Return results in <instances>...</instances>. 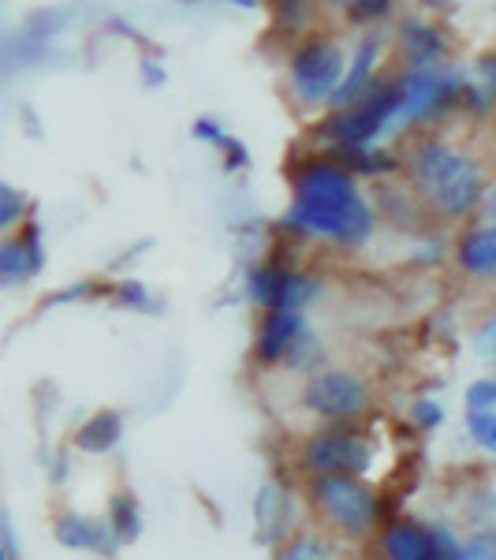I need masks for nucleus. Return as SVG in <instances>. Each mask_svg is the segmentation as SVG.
Returning a JSON list of instances; mask_svg holds the SVG:
<instances>
[{"label": "nucleus", "instance_id": "f257e3e1", "mask_svg": "<svg viewBox=\"0 0 496 560\" xmlns=\"http://www.w3.org/2000/svg\"><path fill=\"white\" fill-rule=\"evenodd\" d=\"M284 224L306 236L358 247L374 236V210L340 161L318 158L295 173V202L287 206Z\"/></svg>", "mask_w": 496, "mask_h": 560}, {"label": "nucleus", "instance_id": "f03ea898", "mask_svg": "<svg viewBox=\"0 0 496 560\" xmlns=\"http://www.w3.org/2000/svg\"><path fill=\"white\" fill-rule=\"evenodd\" d=\"M414 187L440 217H467L477 210L485 191V176L467 153L440 139H426L411 158Z\"/></svg>", "mask_w": 496, "mask_h": 560}, {"label": "nucleus", "instance_id": "7ed1b4c3", "mask_svg": "<svg viewBox=\"0 0 496 560\" xmlns=\"http://www.w3.org/2000/svg\"><path fill=\"white\" fill-rule=\"evenodd\" d=\"M400 113V79L374 86L355 105H344L332 120H324V135L332 147H369Z\"/></svg>", "mask_w": 496, "mask_h": 560}, {"label": "nucleus", "instance_id": "20e7f679", "mask_svg": "<svg viewBox=\"0 0 496 560\" xmlns=\"http://www.w3.org/2000/svg\"><path fill=\"white\" fill-rule=\"evenodd\" d=\"M314 501H318L321 516L336 530H344V535H366L377 523V493L366 482H358V478H318Z\"/></svg>", "mask_w": 496, "mask_h": 560}, {"label": "nucleus", "instance_id": "39448f33", "mask_svg": "<svg viewBox=\"0 0 496 560\" xmlns=\"http://www.w3.org/2000/svg\"><path fill=\"white\" fill-rule=\"evenodd\" d=\"M292 83L303 102H332L344 86V52L324 38L299 45L292 57Z\"/></svg>", "mask_w": 496, "mask_h": 560}, {"label": "nucleus", "instance_id": "423d86ee", "mask_svg": "<svg viewBox=\"0 0 496 560\" xmlns=\"http://www.w3.org/2000/svg\"><path fill=\"white\" fill-rule=\"evenodd\" d=\"M303 459L318 478H336V475L363 478L369 467H374V445H369L366 438H358V433L329 430V433H318V438L306 445Z\"/></svg>", "mask_w": 496, "mask_h": 560}, {"label": "nucleus", "instance_id": "0eeeda50", "mask_svg": "<svg viewBox=\"0 0 496 560\" xmlns=\"http://www.w3.org/2000/svg\"><path fill=\"white\" fill-rule=\"evenodd\" d=\"M303 404L321 419H355L369 408V388L347 370H324L306 382Z\"/></svg>", "mask_w": 496, "mask_h": 560}, {"label": "nucleus", "instance_id": "6e6552de", "mask_svg": "<svg viewBox=\"0 0 496 560\" xmlns=\"http://www.w3.org/2000/svg\"><path fill=\"white\" fill-rule=\"evenodd\" d=\"M463 79L459 75H437V71H418L411 68L400 79V113L395 124H411V120H426L437 108H445L452 97L463 94Z\"/></svg>", "mask_w": 496, "mask_h": 560}, {"label": "nucleus", "instance_id": "1a4fd4ad", "mask_svg": "<svg viewBox=\"0 0 496 560\" xmlns=\"http://www.w3.org/2000/svg\"><path fill=\"white\" fill-rule=\"evenodd\" d=\"M247 292H250V300L261 303L265 311H303V306L318 295V280L295 273V269L261 266L250 273Z\"/></svg>", "mask_w": 496, "mask_h": 560}, {"label": "nucleus", "instance_id": "9d476101", "mask_svg": "<svg viewBox=\"0 0 496 560\" xmlns=\"http://www.w3.org/2000/svg\"><path fill=\"white\" fill-rule=\"evenodd\" d=\"M306 332H310V325H306L303 311H269L258 329L255 355L261 363H287L306 340Z\"/></svg>", "mask_w": 496, "mask_h": 560}, {"label": "nucleus", "instance_id": "9b49d317", "mask_svg": "<svg viewBox=\"0 0 496 560\" xmlns=\"http://www.w3.org/2000/svg\"><path fill=\"white\" fill-rule=\"evenodd\" d=\"M52 535L64 549H90V553H113L120 541H116L113 527L102 520H86V516H60L52 523Z\"/></svg>", "mask_w": 496, "mask_h": 560}, {"label": "nucleus", "instance_id": "f8f14e48", "mask_svg": "<svg viewBox=\"0 0 496 560\" xmlns=\"http://www.w3.org/2000/svg\"><path fill=\"white\" fill-rule=\"evenodd\" d=\"M42 236L38 229H26L20 240H8L4 247H0V280L4 284H20V280L42 273Z\"/></svg>", "mask_w": 496, "mask_h": 560}, {"label": "nucleus", "instance_id": "ddd939ff", "mask_svg": "<svg viewBox=\"0 0 496 560\" xmlns=\"http://www.w3.org/2000/svg\"><path fill=\"white\" fill-rule=\"evenodd\" d=\"M400 49H403V57H408L411 68L429 71L448 52V42H445V34H440L433 23L408 20V23L400 26Z\"/></svg>", "mask_w": 496, "mask_h": 560}, {"label": "nucleus", "instance_id": "4468645a", "mask_svg": "<svg viewBox=\"0 0 496 560\" xmlns=\"http://www.w3.org/2000/svg\"><path fill=\"white\" fill-rule=\"evenodd\" d=\"M456 261L471 277H496V224L467 232V236L459 240Z\"/></svg>", "mask_w": 496, "mask_h": 560}, {"label": "nucleus", "instance_id": "2eb2a0df", "mask_svg": "<svg viewBox=\"0 0 496 560\" xmlns=\"http://www.w3.org/2000/svg\"><path fill=\"white\" fill-rule=\"evenodd\" d=\"M385 553L389 560H429L433 553V527L422 523H395L385 535Z\"/></svg>", "mask_w": 496, "mask_h": 560}, {"label": "nucleus", "instance_id": "dca6fc26", "mask_svg": "<svg viewBox=\"0 0 496 560\" xmlns=\"http://www.w3.org/2000/svg\"><path fill=\"white\" fill-rule=\"evenodd\" d=\"M120 438H123V419H120V411H97L94 419L83 422V430H79V448L90 456H105V453H113L116 445H120Z\"/></svg>", "mask_w": 496, "mask_h": 560}, {"label": "nucleus", "instance_id": "f3484780", "mask_svg": "<svg viewBox=\"0 0 496 560\" xmlns=\"http://www.w3.org/2000/svg\"><path fill=\"white\" fill-rule=\"evenodd\" d=\"M377 57H381V45H377V38H366L363 45H358L355 65H351V71L344 75V86L336 90V97H332V102H336V105H355L358 97L369 94V75H374Z\"/></svg>", "mask_w": 496, "mask_h": 560}, {"label": "nucleus", "instance_id": "a211bd4d", "mask_svg": "<svg viewBox=\"0 0 496 560\" xmlns=\"http://www.w3.org/2000/svg\"><path fill=\"white\" fill-rule=\"evenodd\" d=\"M255 520L261 538H281L284 535V523H287V497L276 490L273 482L261 486L258 501H255Z\"/></svg>", "mask_w": 496, "mask_h": 560}, {"label": "nucleus", "instance_id": "6ab92c4d", "mask_svg": "<svg viewBox=\"0 0 496 560\" xmlns=\"http://www.w3.org/2000/svg\"><path fill=\"white\" fill-rule=\"evenodd\" d=\"M108 527L120 546H128L142 535V512H139V501L131 493H116L113 497V509H108Z\"/></svg>", "mask_w": 496, "mask_h": 560}, {"label": "nucleus", "instance_id": "aec40b11", "mask_svg": "<svg viewBox=\"0 0 496 560\" xmlns=\"http://www.w3.org/2000/svg\"><path fill=\"white\" fill-rule=\"evenodd\" d=\"M336 158H340V165H344L347 173L355 168V173H363V176H385V173H392V168H395L392 153L369 150V147H336Z\"/></svg>", "mask_w": 496, "mask_h": 560}, {"label": "nucleus", "instance_id": "412c9836", "mask_svg": "<svg viewBox=\"0 0 496 560\" xmlns=\"http://www.w3.org/2000/svg\"><path fill=\"white\" fill-rule=\"evenodd\" d=\"M467 433L485 453H496V411H467Z\"/></svg>", "mask_w": 496, "mask_h": 560}, {"label": "nucleus", "instance_id": "4be33fe9", "mask_svg": "<svg viewBox=\"0 0 496 560\" xmlns=\"http://www.w3.org/2000/svg\"><path fill=\"white\" fill-rule=\"evenodd\" d=\"M273 15L284 31H303L310 23V0H273Z\"/></svg>", "mask_w": 496, "mask_h": 560}, {"label": "nucleus", "instance_id": "5701e85b", "mask_svg": "<svg viewBox=\"0 0 496 560\" xmlns=\"http://www.w3.org/2000/svg\"><path fill=\"white\" fill-rule=\"evenodd\" d=\"M281 560H329V541L318 535H299L281 553Z\"/></svg>", "mask_w": 496, "mask_h": 560}, {"label": "nucleus", "instance_id": "b1692460", "mask_svg": "<svg viewBox=\"0 0 496 560\" xmlns=\"http://www.w3.org/2000/svg\"><path fill=\"white\" fill-rule=\"evenodd\" d=\"M463 560H496V527L474 530L463 541Z\"/></svg>", "mask_w": 496, "mask_h": 560}, {"label": "nucleus", "instance_id": "393cba45", "mask_svg": "<svg viewBox=\"0 0 496 560\" xmlns=\"http://www.w3.org/2000/svg\"><path fill=\"white\" fill-rule=\"evenodd\" d=\"M496 408V377H482L467 388V411H493Z\"/></svg>", "mask_w": 496, "mask_h": 560}, {"label": "nucleus", "instance_id": "a878e982", "mask_svg": "<svg viewBox=\"0 0 496 560\" xmlns=\"http://www.w3.org/2000/svg\"><path fill=\"white\" fill-rule=\"evenodd\" d=\"M20 213H23V195L15 191V187H0V229H12L15 221H20Z\"/></svg>", "mask_w": 496, "mask_h": 560}, {"label": "nucleus", "instance_id": "bb28decb", "mask_svg": "<svg viewBox=\"0 0 496 560\" xmlns=\"http://www.w3.org/2000/svg\"><path fill=\"white\" fill-rule=\"evenodd\" d=\"M116 292H120V303H123V306H134V311H150V306H153L150 292H146L142 284H134V280H128V284H120Z\"/></svg>", "mask_w": 496, "mask_h": 560}, {"label": "nucleus", "instance_id": "cd10ccee", "mask_svg": "<svg viewBox=\"0 0 496 560\" xmlns=\"http://www.w3.org/2000/svg\"><path fill=\"white\" fill-rule=\"evenodd\" d=\"M440 419H445V411H440V404H433V400H418V404H414V422H418L422 430L440 427Z\"/></svg>", "mask_w": 496, "mask_h": 560}, {"label": "nucleus", "instance_id": "c85d7f7f", "mask_svg": "<svg viewBox=\"0 0 496 560\" xmlns=\"http://www.w3.org/2000/svg\"><path fill=\"white\" fill-rule=\"evenodd\" d=\"M392 0H358L355 8H351V20L355 23H366V20H377V15L389 12Z\"/></svg>", "mask_w": 496, "mask_h": 560}, {"label": "nucleus", "instance_id": "c756f323", "mask_svg": "<svg viewBox=\"0 0 496 560\" xmlns=\"http://www.w3.org/2000/svg\"><path fill=\"white\" fill-rule=\"evenodd\" d=\"M0 541H4V560H20V538H15L12 527V512L0 516Z\"/></svg>", "mask_w": 496, "mask_h": 560}, {"label": "nucleus", "instance_id": "7c9ffc66", "mask_svg": "<svg viewBox=\"0 0 496 560\" xmlns=\"http://www.w3.org/2000/svg\"><path fill=\"white\" fill-rule=\"evenodd\" d=\"M194 139H202V142H213V147H221L224 150V142H228V135L221 131V124L216 120H194Z\"/></svg>", "mask_w": 496, "mask_h": 560}, {"label": "nucleus", "instance_id": "2f4dec72", "mask_svg": "<svg viewBox=\"0 0 496 560\" xmlns=\"http://www.w3.org/2000/svg\"><path fill=\"white\" fill-rule=\"evenodd\" d=\"M224 153H228V168H232V173H236V168H243L250 161L247 150H243V142H236V139L224 142Z\"/></svg>", "mask_w": 496, "mask_h": 560}, {"label": "nucleus", "instance_id": "473e14b6", "mask_svg": "<svg viewBox=\"0 0 496 560\" xmlns=\"http://www.w3.org/2000/svg\"><path fill=\"white\" fill-rule=\"evenodd\" d=\"M477 345L485 348V355H496V322H493V325H485V329L477 332Z\"/></svg>", "mask_w": 496, "mask_h": 560}, {"label": "nucleus", "instance_id": "72a5a7b5", "mask_svg": "<svg viewBox=\"0 0 496 560\" xmlns=\"http://www.w3.org/2000/svg\"><path fill=\"white\" fill-rule=\"evenodd\" d=\"M228 4H239V8H247V12H250V8H258L261 0H228Z\"/></svg>", "mask_w": 496, "mask_h": 560}, {"label": "nucleus", "instance_id": "f704fd0d", "mask_svg": "<svg viewBox=\"0 0 496 560\" xmlns=\"http://www.w3.org/2000/svg\"><path fill=\"white\" fill-rule=\"evenodd\" d=\"M329 4H344V8H355L358 0H329Z\"/></svg>", "mask_w": 496, "mask_h": 560}, {"label": "nucleus", "instance_id": "c9c22d12", "mask_svg": "<svg viewBox=\"0 0 496 560\" xmlns=\"http://www.w3.org/2000/svg\"><path fill=\"white\" fill-rule=\"evenodd\" d=\"M426 4H429V8H445L448 0H426Z\"/></svg>", "mask_w": 496, "mask_h": 560}, {"label": "nucleus", "instance_id": "e433bc0d", "mask_svg": "<svg viewBox=\"0 0 496 560\" xmlns=\"http://www.w3.org/2000/svg\"><path fill=\"white\" fill-rule=\"evenodd\" d=\"M493 221H496V198H493Z\"/></svg>", "mask_w": 496, "mask_h": 560}]
</instances>
